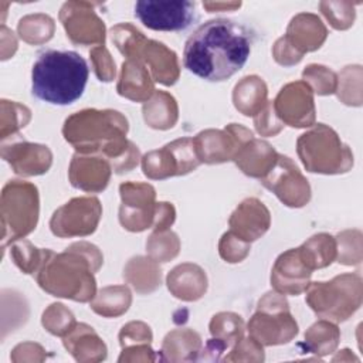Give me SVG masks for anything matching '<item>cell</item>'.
Returning a JSON list of instances; mask_svg holds the SVG:
<instances>
[{
	"mask_svg": "<svg viewBox=\"0 0 363 363\" xmlns=\"http://www.w3.org/2000/svg\"><path fill=\"white\" fill-rule=\"evenodd\" d=\"M251 52L248 30L227 18H214L199 26L187 38L184 67L196 77L221 82L238 72Z\"/></svg>",
	"mask_w": 363,
	"mask_h": 363,
	"instance_id": "1",
	"label": "cell"
},
{
	"mask_svg": "<svg viewBox=\"0 0 363 363\" xmlns=\"http://www.w3.org/2000/svg\"><path fill=\"white\" fill-rule=\"evenodd\" d=\"M86 61L75 51H43L31 69V91L51 105H69L79 99L88 82Z\"/></svg>",
	"mask_w": 363,
	"mask_h": 363,
	"instance_id": "2",
	"label": "cell"
},
{
	"mask_svg": "<svg viewBox=\"0 0 363 363\" xmlns=\"http://www.w3.org/2000/svg\"><path fill=\"white\" fill-rule=\"evenodd\" d=\"M135 16L143 26L156 31H180L196 20V3L139 0L135 3Z\"/></svg>",
	"mask_w": 363,
	"mask_h": 363,
	"instance_id": "3",
	"label": "cell"
},
{
	"mask_svg": "<svg viewBox=\"0 0 363 363\" xmlns=\"http://www.w3.org/2000/svg\"><path fill=\"white\" fill-rule=\"evenodd\" d=\"M199 162L194 140L184 138L166 145L162 150H153L145 155L142 167L147 177L164 179L189 173L197 167Z\"/></svg>",
	"mask_w": 363,
	"mask_h": 363,
	"instance_id": "4",
	"label": "cell"
},
{
	"mask_svg": "<svg viewBox=\"0 0 363 363\" xmlns=\"http://www.w3.org/2000/svg\"><path fill=\"white\" fill-rule=\"evenodd\" d=\"M69 206L77 217H72L62 208L57 210L51 218V231L60 237L86 235L94 233L101 217V206L98 199H74L69 201Z\"/></svg>",
	"mask_w": 363,
	"mask_h": 363,
	"instance_id": "5",
	"label": "cell"
},
{
	"mask_svg": "<svg viewBox=\"0 0 363 363\" xmlns=\"http://www.w3.org/2000/svg\"><path fill=\"white\" fill-rule=\"evenodd\" d=\"M60 18L65 27L67 35L77 44L102 43L105 38L104 23L88 3H65L61 9Z\"/></svg>",
	"mask_w": 363,
	"mask_h": 363,
	"instance_id": "6",
	"label": "cell"
},
{
	"mask_svg": "<svg viewBox=\"0 0 363 363\" xmlns=\"http://www.w3.org/2000/svg\"><path fill=\"white\" fill-rule=\"evenodd\" d=\"M277 115L296 128L313 122V99L311 88L303 82H292L281 89L275 99Z\"/></svg>",
	"mask_w": 363,
	"mask_h": 363,
	"instance_id": "7",
	"label": "cell"
},
{
	"mask_svg": "<svg viewBox=\"0 0 363 363\" xmlns=\"http://www.w3.org/2000/svg\"><path fill=\"white\" fill-rule=\"evenodd\" d=\"M326 37V28L322 21L313 14H298L292 18L286 40H296L299 43L298 50L301 48V54L305 51H312L320 47Z\"/></svg>",
	"mask_w": 363,
	"mask_h": 363,
	"instance_id": "8",
	"label": "cell"
},
{
	"mask_svg": "<svg viewBox=\"0 0 363 363\" xmlns=\"http://www.w3.org/2000/svg\"><path fill=\"white\" fill-rule=\"evenodd\" d=\"M301 264L299 252L296 250H291L285 254H282L275 264V268L271 275V281L275 285V288L281 292H288L292 295H296L302 292L308 282L294 275V269Z\"/></svg>",
	"mask_w": 363,
	"mask_h": 363,
	"instance_id": "9",
	"label": "cell"
},
{
	"mask_svg": "<svg viewBox=\"0 0 363 363\" xmlns=\"http://www.w3.org/2000/svg\"><path fill=\"white\" fill-rule=\"evenodd\" d=\"M138 91V101L146 99L153 92V85L149 78V72L145 69V67L139 62V60L133 61L129 60L123 62L122 65V75H121V84L118 86V92L122 96H126L132 99L133 91Z\"/></svg>",
	"mask_w": 363,
	"mask_h": 363,
	"instance_id": "10",
	"label": "cell"
},
{
	"mask_svg": "<svg viewBox=\"0 0 363 363\" xmlns=\"http://www.w3.org/2000/svg\"><path fill=\"white\" fill-rule=\"evenodd\" d=\"M204 7H207L210 11L218 10V9H235L240 7L241 3H203Z\"/></svg>",
	"mask_w": 363,
	"mask_h": 363,
	"instance_id": "11",
	"label": "cell"
}]
</instances>
